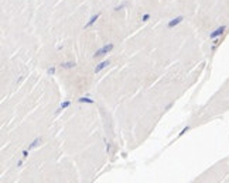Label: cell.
<instances>
[{
    "label": "cell",
    "instance_id": "cell-12",
    "mask_svg": "<svg viewBox=\"0 0 229 183\" xmlns=\"http://www.w3.org/2000/svg\"><path fill=\"white\" fill-rule=\"evenodd\" d=\"M150 17H152V16H150L149 13H146V14H143V17H142V21H149V20H150Z\"/></svg>",
    "mask_w": 229,
    "mask_h": 183
},
{
    "label": "cell",
    "instance_id": "cell-13",
    "mask_svg": "<svg viewBox=\"0 0 229 183\" xmlns=\"http://www.w3.org/2000/svg\"><path fill=\"white\" fill-rule=\"evenodd\" d=\"M188 130H190V125H185L184 128L181 130V132H180L178 135H180V137H181V135H184V134H185V132H187V131H188Z\"/></svg>",
    "mask_w": 229,
    "mask_h": 183
},
{
    "label": "cell",
    "instance_id": "cell-1",
    "mask_svg": "<svg viewBox=\"0 0 229 183\" xmlns=\"http://www.w3.org/2000/svg\"><path fill=\"white\" fill-rule=\"evenodd\" d=\"M113 49V44L110 42V44H106V45H103L102 48H99L98 51L93 54V56L95 58H98V56H103V55H106V54H109L110 51Z\"/></svg>",
    "mask_w": 229,
    "mask_h": 183
},
{
    "label": "cell",
    "instance_id": "cell-10",
    "mask_svg": "<svg viewBox=\"0 0 229 183\" xmlns=\"http://www.w3.org/2000/svg\"><path fill=\"white\" fill-rule=\"evenodd\" d=\"M71 106V101L69 100H65V101H62L61 104H59V110H65L66 107H69Z\"/></svg>",
    "mask_w": 229,
    "mask_h": 183
},
{
    "label": "cell",
    "instance_id": "cell-3",
    "mask_svg": "<svg viewBox=\"0 0 229 183\" xmlns=\"http://www.w3.org/2000/svg\"><path fill=\"white\" fill-rule=\"evenodd\" d=\"M183 20H184V17L183 16H178V17H174L173 20H170L168 21V24H167V27L171 30V28H174V27H177L180 23H183Z\"/></svg>",
    "mask_w": 229,
    "mask_h": 183
},
{
    "label": "cell",
    "instance_id": "cell-9",
    "mask_svg": "<svg viewBox=\"0 0 229 183\" xmlns=\"http://www.w3.org/2000/svg\"><path fill=\"white\" fill-rule=\"evenodd\" d=\"M212 41H214V44H212V48H211V49H212V51H215V49L218 48V45L221 44V41H222V38L219 37V38H215V40H212Z\"/></svg>",
    "mask_w": 229,
    "mask_h": 183
},
{
    "label": "cell",
    "instance_id": "cell-6",
    "mask_svg": "<svg viewBox=\"0 0 229 183\" xmlns=\"http://www.w3.org/2000/svg\"><path fill=\"white\" fill-rule=\"evenodd\" d=\"M59 66H61L62 69H72V68L76 66V62H62Z\"/></svg>",
    "mask_w": 229,
    "mask_h": 183
},
{
    "label": "cell",
    "instance_id": "cell-14",
    "mask_svg": "<svg viewBox=\"0 0 229 183\" xmlns=\"http://www.w3.org/2000/svg\"><path fill=\"white\" fill-rule=\"evenodd\" d=\"M123 7H125V4H120V6H116V7H115V11H120L122 9H123Z\"/></svg>",
    "mask_w": 229,
    "mask_h": 183
},
{
    "label": "cell",
    "instance_id": "cell-15",
    "mask_svg": "<svg viewBox=\"0 0 229 183\" xmlns=\"http://www.w3.org/2000/svg\"><path fill=\"white\" fill-rule=\"evenodd\" d=\"M28 151H30V149H24V151H23V156H24V158L28 156Z\"/></svg>",
    "mask_w": 229,
    "mask_h": 183
},
{
    "label": "cell",
    "instance_id": "cell-11",
    "mask_svg": "<svg viewBox=\"0 0 229 183\" xmlns=\"http://www.w3.org/2000/svg\"><path fill=\"white\" fill-rule=\"evenodd\" d=\"M54 73H55V68H54V66H50V68L47 69V75H48V76H53Z\"/></svg>",
    "mask_w": 229,
    "mask_h": 183
},
{
    "label": "cell",
    "instance_id": "cell-8",
    "mask_svg": "<svg viewBox=\"0 0 229 183\" xmlns=\"http://www.w3.org/2000/svg\"><path fill=\"white\" fill-rule=\"evenodd\" d=\"M40 142H41V138H35V140H34L33 142L28 145V149L31 151V149H34V148H37V147L40 145Z\"/></svg>",
    "mask_w": 229,
    "mask_h": 183
},
{
    "label": "cell",
    "instance_id": "cell-5",
    "mask_svg": "<svg viewBox=\"0 0 229 183\" xmlns=\"http://www.w3.org/2000/svg\"><path fill=\"white\" fill-rule=\"evenodd\" d=\"M108 65H110V61H102L100 64L96 65V68H95V73H99L100 71H103Z\"/></svg>",
    "mask_w": 229,
    "mask_h": 183
},
{
    "label": "cell",
    "instance_id": "cell-4",
    "mask_svg": "<svg viewBox=\"0 0 229 183\" xmlns=\"http://www.w3.org/2000/svg\"><path fill=\"white\" fill-rule=\"evenodd\" d=\"M99 17H100V13H98V14H93V16L89 19V21H88L86 24L84 25V28H89V27H92V25H93V24H95V23L99 20Z\"/></svg>",
    "mask_w": 229,
    "mask_h": 183
},
{
    "label": "cell",
    "instance_id": "cell-7",
    "mask_svg": "<svg viewBox=\"0 0 229 183\" xmlns=\"http://www.w3.org/2000/svg\"><path fill=\"white\" fill-rule=\"evenodd\" d=\"M78 103H88V104H93L95 103V100H92V99H89V97H79L78 99Z\"/></svg>",
    "mask_w": 229,
    "mask_h": 183
},
{
    "label": "cell",
    "instance_id": "cell-2",
    "mask_svg": "<svg viewBox=\"0 0 229 183\" xmlns=\"http://www.w3.org/2000/svg\"><path fill=\"white\" fill-rule=\"evenodd\" d=\"M228 30V27L226 25H219L218 28H215L214 31L209 34V38L211 40H215V38H219V37H222L223 34H225V31Z\"/></svg>",
    "mask_w": 229,
    "mask_h": 183
}]
</instances>
